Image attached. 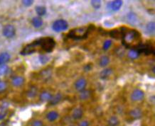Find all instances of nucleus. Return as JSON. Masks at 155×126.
Here are the masks:
<instances>
[{"label": "nucleus", "instance_id": "nucleus-19", "mask_svg": "<svg viewBox=\"0 0 155 126\" xmlns=\"http://www.w3.org/2000/svg\"><path fill=\"white\" fill-rule=\"evenodd\" d=\"M91 91L89 90H83V91H81L79 94V98L81 100H86L90 98L91 97Z\"/></svg>", "mask_w": 155, "mask_h": 126}, {"label": "nucleus", "instance_id": "nucleus-4", "mask_svg": "<svg viewBox=\"0 0 155 126\" xmlns=\"http://www.w3.org/2000/svg\"><path fill=\"white\" fill-rule=\"evenodd\" d=\"M68 28V23L64 19H58L54 21L52 25V28L56 32H61L66 31Z\"/></svg>", "mask_w": 155, "mask_h": 126}, {"label": "nucleus", "instance_id": "nucleus-11", "mask_svg": "<svg viewBox=\"0 0 155 126\" xmlns=\"http://www.w3.org/2000/svg\"><path fill=\"white\" fill-rule=\"evenodd\" d=\"M58 117H59V114L56 111H51L46 114V119L49 122H54L58 119Z\"/></svg>", "mask_w": 155, "mask_h": 126}, {"label": "nucleus", "instance_id": "nucleus-39", "mask_svg": "<svg viewBox=\"0 0 155 126\" xmlns=\"http://www.w3.org/2000/svg\"><path fill=\"white\" fill-rule=\"evenodd\" d=\"M70 126H73V125H70Z\"/></svg>", "mask_w": 155, "mask_h": 126}, {"label": "nucleus", "instance_id": "nucleus-35", "mask_svg": "<svg viewBox=\"0 0 155 126\" xmlns=\"http://www.w3.org/2000/svg\"><path fill=\"white\" fill-rule=\"evenodd\" d=\"M6 88H7V84H6L5 82L0 81V92L4 91Z\"/></svg>", "mask_w": 155, "mask_h": 126}, {"label": "nucleus", "instance_id": "nucleus-20", "mask_svg": "<svg viewBox=\"0 0 155 126\" xmlns=\"http://www.w3.org/2000/svg\"><path fill=\"white\" fill-rule=\"evenodd\" d=\"M110 62V58L109 57L106 56V55H104L100 58V61H99V64H100V67H105L109 64Z\"/></svg>", "mask_w": 155, "mask_h": 126}, {"label": "nucleus", "instance_id": "nucleus-14", "mask_svg": "<svg viewBox=\"0 0 155 126\" xmlns=\"http://www.w3.org/2000/svg\"><path fill=\"white\" fill-rule=\"evenodd\" d=\"M10 60L9 54L7 52H2L0 54V65L5 64Z\"/></svg>", "mask_w": 155, "mask_h": 126}, {"label": "nucleus", "instance_id": "nucleus-31", "mask_svg": "<svg viewBox=\"0 0 155 126\" xmlns=\"http://www.w3.org/2000/svg\"><path fill=\"white\" fill-rule=\"evenodd\" d=\"M51 75V72L49 70H44L41 72V76L44 79H47Z\"/></svg>", "mask_w": 155, "mask_h": 126}, {"label": "nucleus", "instance_id": "nucleus-32", "mask_svg": "<svg viewBox=\"0 0 155 126\" xmlns=\"http://www.w3.org/2000/svg\"><path fill=\"white\" fill-rule=\"evenodd\" d=\"M111 45H112V41H111L110 40H105V43H103V50H108V49L110 48V47L111 46Z\"/></svg>", "mask_w": 155, "mask_h": 126}, {"label": "nucleus", "instance_id": "nucleus-27", "mask_svg": "<svg viewBox=\"0 0 155 126\" xmlns=\"http://www.w3.org/2000/svg\"><path fill=\"white\" fill-rule=\"evenodd\" d=\"M37 94V88L35 87V86H32L31 88L29 89V91H28V97L30 98H33V97H36V95Z\"/></svg>", "mask_w": 155, "mask_h": 126}, {"label": "nucleus", "instance_id": "nucleus-12", "mask_svg": "<svg viewBox=\"0 0 155 126\" xmlns=\"http://www.w3.org/2000/svg\"><path fill=\"white\" fill-rule=\"evenodd\" d=\"M110 8L112 10V11H118L121 8L122 5H123V1L121 0H115V1H112L109 4Z\"/></svg>", "mask_w": 155, "mask_h": 126}, {"label": "nucleus", "instance_id": "nucleus-9", "mask_svg": "<svg viewBox=\"0 0 155 126\" xmlns=\"http://www.w3.org/2000/svg\"><path fill=\"white\" fill-rule=\"evenodd\" d=\"M142 110L140 109H138V108L132 109L129 112V115L134 119H139L140 118H142Z\"/></svg>", "mask_w": 155, "mask_h": 126}, {"label": "nucleus", "instance_id": "nucleus-33", "mask_svg": "<svg viewBox=\"0 0 155 126\" xmlns=\"http://www.w3.org/2000/svg\"><path fill=\"white\" fill-rule=\"evenodd\" d=\"M31 126H43V123L40 120H35L31 123Z\"/></svg>", "mask_w": 155, "mask_h": 126}, {"label": "nucleus", "instance_id": "nucleus-30", "mask_svg": "<svg viewBox=\"0 0 155 126\" xmlns=\"http://www.w3.org/2000/svg\"><path fill=\"white\" fill-rule=\"evenodd\" d=\"M91 5L95 9H99L101 7V1L93 0V1H91Z\"/></svg>", "mask_w": 155, "mask_h": 126}, {"label": "nucleus", "instance_id": "nucleus-22", "mask_svg": "<svg viewBox=\"0 0 155 126\" xmlns=\"http://www.w3.org/2000/svg\"><path fill=\"white\" fill-rule=\"evenodd\" d=\"M127 20H128L129 23H132V24H136L138 21L137 17L134 13H129L127 15Z\"/></svg>", "mask_w": 155, "mask_h": 126}, {"label": "nucleus", "instance_id": "nucleus-3", "mask_svg": "<svg viewBox=\"0 0 155 126\" xmlns=\"http://www.w3.org/2000/svg\"><path fill=\"white\" fill-rule=\"evenodd\" d=\"M89 28L85 29L84 28H79L70 31L68 34V37L74 40H80V39L86 38L89 33Z\"/></svg>", "mask_w": 155, "mask_h": 126}, {"label": "nucleus", "instance_id": "nucleus-29", "mask_svg": "<svg viewBox=\"0 0 155 126\" xmlns=\"http://www.w3.org/2000/svg\"><path fill=\"white\" fill-rule=\"evenodd\" d=\"M9 70V67L7 64H2L0 66V76H3L7 73Z\"/></svg>", "mask_w": 155, "mask_h": 126}, {"label": "nucleus", "instance_id": "nucleus-2", "mask_svg": "<svg viewBox=\"0 0 155 126\" xmlns=\"http://www.w3.org/2000/svg\"><path fill=\"white\" fill-rule=\"evenodd\" d=\"M38 42L39 46H40L41 48L46 52H51L56 46L55 40L50 37L39 39Z\"/></svg>", "mask_w": 155, "mask_h": 126}, {"label": "nucleus", "instance_id": "nucleus-25", "mask_svg": "<svg viewBox=\"0 0 155 126\" xmlns=\"http://www.w3.org/2000/svg\"><path fill=\"white\" fill-rule=\"evenodd\" d=\"M139 52L136 50H135V49H132V50H129L128 52V57L132 60L137 59V58H138V56H139Z\"/></svg>", "mask_w": 155, "mask_h": 126}, {"label": "nucleus", "instance_id": "nucleus-15", "mask_svg": "<svg viewBox=\"0 0 155 126\" xmlns=\"http://www.w3.org/2000/svg\"><path fill=\"white\" fill-rule=\"evenodd\" d=\"M52 94L49 91H43L40 94V99L42 101H50L52 98Z\"/></svg>", "mask_w": 155, "mask_h": 126}, {"label": "nucleus", "instance_id": "nucleus-18", "mask_svg": "<svg viewBox=\"0 0 155 126\" xmlns=\"http://www.w3.org/2000/svg\"><path fill=\"white\" fill-rule=\"evenodd\" d=\"M32 24L35 28H40L43 25V20L39 16H36L32 19Z\"/></svg>", "mask_w": 155, "mask_h": 126}, {"label": "nucleus", "instance_id": "nucleus-16", "mask_svg": "<svg viewBox=\"0 0 155 126\" xmlns=\"http://www.w3.org/2000/svg\"><path fill=\"white\" fill-rule=\"evenodd\" d=\"M62 99V95H61L60 93H58L56 95H54L53 97H52L51 99L50 100V104L52 105V106H54V105H56L59 103L60 101Z\"/></svg>", "mask_w": 155, "mask_h": 126}, {"label": "nucleus", "instance_id": "nucleus-13", "mask_svg": "<svg viewBox=\"0 0 155 126\" xmlns=\"http://www.w3.org/2000/svg\"><path fill=\"white\" fill-rule=\"evenodd\" d=\"M12 83L14 86H20L24 83V78L21 76H16L13 78Z\"/></svg>", "mask_w": 155, "mask_h": 126}, {"label": "nucleus", "instance_id": "nucleus-36", "mask_svg": "<svg viewBox=\"0 0 155 126\" xmlns=\"http://www.w3.org/2000/svg\"><path fill=\"white\" fill-rule=\"evenodd\" d=\"M78 126H89V122L88 121H83L80 123Z\"/></svg>", "mask_w": 155, "mask_h": 126}, {"label": "nucleus", "instance_id": "nucleus-40", "mask_svg": "<svg viewBox=\"0 0 155 126\" xmlns=\"http://www.w3.org/2000/svg\"><path fill=\"white\" fill-rule=\"evenodd\" d=\"M0 66H1V65H0Z\"/></svg>", "mask_w": 155, "mask_h": 126}, {"label": "nucleus", "instance_id": "nucleus-21", "mask_svg": "<svg viewBox=\"0 0 155 126\" xmlns=\"http://www.w3.org/2000/svg\"><path fill=\"white\" fill-rule=\"evenodd\" d=\"M112 71L111 69L110 68H107V69H105V70H103V71L100 72V78L103 79H107V78L108 77V76H110V74H112Z\"/></svg>", "mask_w": 155, "mask_h": 126}, {"label": "nucleus", "instance_id": "nucleus-5", "mask_svg": "<svg viewBox=\"0 0 155 126\" xmlns=\"http://www.w3.org/2000/svg\"><path fill=\"white\" fill-rule=\"evenodd\" d=\"M37 46H39V42L38 40H35L33 43H31V44L27 45L26 46H25L23 48V50L21 51V55H28L33 54L34 52H36V47Z\"/></svg>", "mask_w": 155, "mask_h": 126}, {"label": "nucleus", "instance_id": "nucleus-28", "mask_svg": "<svg viewBox=\"0 0 155 126\" xmlns=\"http://www.w3.org/2000/svg\"><path fill=\"white\" fill-rule=\"evenodd\" d=\"M49 57H48L46 55H39V61L42 64H46L49 61Z\"/></svg>", "mask_w": 155, "mask_h": 126}, {"label": "nucleus", "instance_id": "nucleus-26", "mask_svg": "<svg viewBox=\"0 0 155 126\" xmlns=\"http://www.w3.org/2000/svg\"><path fill=\"white\" fill-rule=\"evenodd\" d=\"M147 31L150 34V35H151V34H154V21L150 22V23L147 25Z\"/></svg>", "mask_w": 155, "mask_h": 126}, {"label": "nucleus", "instance_id": "nucleus-7", "mask_svg": "<svg viewBox=\"0 0 155 126\" xmlns=\"http://www.w3.org/2000/svg\"><path fill=\"white\" fill-rule=\"evenodd\" d=\"M144 97V93L142 90L137 89L134 90L131 94V99L133 101H140L143 100Z\"/></svg>", "mask_w": 155, "mask_h": 126}, {"label": "nucleus", "instance_id": "nucleus-23", "mask_svg": "<svg viewBox=\"0 0 155 126\" xmlns=\"http://www.w3.org/2000/svg\"><path fill=\"white\" fill-rule=\"evenodd\" d=\"M36 12H37V14L39 15V17L40 16H43V15L46 14V9L45 7H43V6H37L35 9Z\"/></svg>", "mask_w": 155, "mask_h": 126}, {"label": "nucleus", "instance_id": "nucleus-37", "mask_svg": "<svg viewBox=\"0 0 155 126\" xmlns=\"http://www.w3.org/2000/svg\"><path fill=\"white\" fill-rule=\"evenodd\" d=\"M92 68V66L90 64H86V65L85 66V67H84V70H85V71H89V70H91Z\"/></svg>", "mask_w": 155, "mask_h": 126}, {"label": "nucleus", "instance_id": "nucleus-24", "mask_svg": "<svg viewBox=\"0 0 155 126\" xmlns=\"http://www.w3.org/2000/svg\"><path fill=\"white\" fill-rule=\"evenodd\" d=\"M110 35L112 38L115 39H120L122 38V32L121 31H119V30H112L110 33Z\"/></svg>", "mask_w": 155, "mask_h": 126}, {"label": "nucleus", "instance_id": "nucleus-34", "mask_svg": "<svg viewBox=\"0 0 155 126\" xmlns=\"http://www.w3.org/2000/svg\"><path fill=\"white\" fill-rule=\"evenodd\" d=\"M34 1L32 0H24L22 1V4L25 6V7H30L31 5H32Z\"/></svg>", "mask_w": 155, "mask_h": 126}, {"label": "nucleus", "instance_id": "nucleus-8", "mask_svg": "<svg viewBox=\"0 0 155 126\" xmlns=\"http://www.w3.org/2000/svg\"><path fill=\"white\" fill-rule=\"evenodd\" d=\"M87 85V81L86 79H84V78H80L78 79L77 81L75 83V88L76 90H78V91H82L83 90H85V87H86Z\"/></svg>", "mask_w": 155, "mask_h": 126}, {"label": "nucleus", "instance_id": "nucleus-6", "mask_svg": "<svg viewBox=\"0 0 155 126\" xmlns=\"http://www.w3.org/2000/svg\"><path fill=\"white\" fill-rule=\"evenodd\" d=\"M2 34L4 37L7 38H11L15 36L16 34V29L14 26L12 25H7L4 27L2 30Z\"/></svg>", "mask_w": 155, "mask_h": 126}, {"label": "nucleus", "instance_id": "nucleus-38", "mask_svg": "<svg viewBox=\"0 0 155 126\" xmlns=\"http://www.w3.org/2000/svg\"><path fill=\"white\" fill-rule=\"evenodd\" d=\"M6 116V113H0V121L4 119Z\"/></svg>", "mask_w": 155, "mask_h": 126}, {"label": "nucleus", "instance_id": "nucleus-1", "mask_svg": "<svg viewBox=\"0 0 155 126\" xmlns=\"http://www.w3.org/2000/svg\"><path fill=\"white\" fill-rule=\"evenodd\" d=\"M125 28H122V38L123 40V44L126 47L129 48L133 46L134 43H137L140 39V34L135 30L124 31Z\"/></svg>", "mask_w": 155, "mask_h": 126}, {"label": "nucleus", "instance_id": "nucleus-17", "mask_svg": "<svg viewBox=\"0 0 155 126\" xmlns=\"http://www.w3.org/2000/svg\"><path fill=\"white\" fill-rule=\"evenodd\" d=\"M108 123L109 126H117L120 123V120L116 115H112L108 119Z\"/></svg>", "mask_w": 155, "mask_h": 126}, {"label": "nucleus", "instance_id": "nucleus-10", "mask_svg": "<svg viewBox=\"0 0 155 126\" xmlns=\"http://www.w3.org/2000/svg\"><path fill=\"white\" fill-rule=\"evenodd\" d=\"M83 115V109H81V108L78 107L76 108V109L73 111L71 116L74 120H79L82 118Z\"/></svg>", "mask_w": 155, "mask_h": 126}]
</instances>
